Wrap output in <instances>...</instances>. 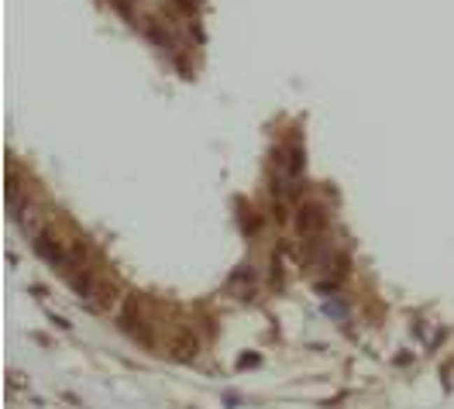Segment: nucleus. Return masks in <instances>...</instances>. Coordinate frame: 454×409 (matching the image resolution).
I'll use <instances>...</instances> for the list:
<instances>
[{"label": "nucleus", "instance_id": "1", "mask_svg": "<svg viewBox=\"0 0 454 409\" xmlns=\"http://www.w3.org/2000/svg\"><path fill=\"white\" fill-rule=\"evenodd\" d=\"M121 330L124 333H131L134 340H141V344H152V330H148V320L141 317V303L134 299V296H127L124 299V310H121Z\"/></svg>", "mask_w": 454, "mask_h": 409}, {"label": "nucleus", "instance_id": "2", "mask_svg": "<svg viewBox=\"0 0 454 409\" xmlns=\"http://www.w3.org/2000/svg\"><path fill=\"white\" fill-rule=\"evenodd\" d=\"M296 224H299V234H303L306 241L320 238V234H324V227H327L324 206H320V203H303V206H299V213H296Z\"/></svg>", "mask_w": 454, "mask_h": 409}, {"label": "nucleus", "instance_id": "3", "mask_svg": "<svg viewBox=\"0 0 454 409\" xmlns=\"http://www.w3.org/2000/svg\"><path fill=\"white\" fill-rule=\"evenodd\" d=\"M197 347H200V337H197V333H190V330H183V333L172 340V358L190 361V358L197 354Z\"/></svg>", "mask_w": 454, "mask_h": 409}, {"label": "nucleus", "instance_id": "4", "mask_svg": "<svg viewBox=\"0 0 454 409\" xmlns=\"http://www.w3.org/2000/svg\"><path fill=\"white\" fill-rule=\"evenodd\" d=\"M114 299H118V289L111 286V282H100V286H93L90 306H93V310H107V306H111Z\"/></svg>", "mask_w": 454, "mask_h": 409}]
</instances>
